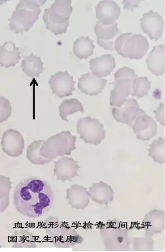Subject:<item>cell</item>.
<instances>
[{
	"instance_id": "37",
	"label": "cell",
	"mask_w": 165,
	"mask_h": 252,
	"mask_svg": "<svg viewBox=\"0 0 165 252\" xmlns=\"http://www.w3.org/2000/svg\"><path fill=\"white\" fill-rule=\"evenodd\" d=\"M140 3V1H123L124 9L133 11L134 8L138 7Z\"/></svg>"
},
{
	"instance_id": "3",
	"label": "cell",
	"mask_w": 165,
	"mask_h": 252,
	"mask_svg": "<svg viewBox=\"0 0 165 252\" xmlns=\"http://www.w3.org/2000/svg\"><path fill=\"white\" fill-rule=\"evenodd\" d=\"M45 224L47 234L55 247L70 248L84 241L75 229L56 217H50Z\"/></svg>"
},
{
	"instance_id": "25",
	"label": "cell",
	"mask_w": 165,
	"mask_h": 252,
	"mask_svg": "<svg viewBox=\"0 0 165 252\" xmlns=\"http://www.w3.org/2000/svg\"><path fill=\"white\" fill-rule=\"evenodd\" d=\"M44 63L41 58L31 53L28 56H25L22 62L23 71L28 76L39 78L40 74L44 71Z\"/></svg>"
},
{
	"instance_id": "20",
	"label": "cell",
	"mask_w": 165,
	"mask_h": 252,
	"mask_svg": "<svg viewBox=\"0 0 165 252\" xmlns=\"http://www.w3.org/2000/svg\"><path fill=\"white\" fill-rule=\"evenodd\" d=\"M91 195L87 189L78 184L72 186L67 190V200L72 208L85 209L90 203Z\"/></svg>"
},
{
	"instance_id": "33",
	"label": "cell",
	"mask_w": 165,
	"mask_h": 252,
	"mask_svg": "<svg viewBox=\"0 0 165 252\" xmlns=\"http://www.w3.org/2000/svg\"><path fill=\"white\" fill-rule=\"evenodd\" d=\"M135 251L152 252L154 250V240L150 237L135 238L133 243Z\"/></svg>"
},
{
	"instance_id": "22",
	"label": "cell",
	"mask_w": 165,
	"mask_h": 252,
	"mask_svg": "<svg viewBox=\"0 0 165 252\" xmlns=\"http://www.w3.org/2000/svg\"><path fill=\"white\" fill-rule=\"evenodd\" d=\"M89 192L91 200L100 205H106L108 207L109 203L114 200L112 187L103 181L93 183L89 188Z\"/></svg>"
},
{
	"instance_id": "11",
	"label": "cell",
	"mask_w": 165,
	"mask_h": 252,
	"mask_svg": "<svg viewBox=\"0 0 165 252\" xmlns=\"http://www.w3.org/2000/svg\"><path fill=\"white\" fill-rule=\"evenodd\" d=\"M2 149L8 156L18 157L23 154L25 148V140L22 134L12 129L5 131L2 137Z\"/></svg>"
},
{
	"instance_id": "30",
	"label": "cell",
	"mask_w": 165,
	"mask_h": 252,
	"mask_svg": "<svg viewBox=\"0 0 165 252\" xmlns=\"http://www.w3.org/2000/svg\"><path fill=\"white\" fill-rule=\"evenodd\" d=\"M151 89V82L146 77H136L132 83L131 95L142 98L148 95Z\"/></svg>"
},
{
	"instance_id": "9",
	"label": "cell",
	"mask_w": 165,
	"mask_h": 252,
	"mask_svg": "<svg viewBox=\"0 0 165 252\" xmlns=\"http://www.w3.org/2000/svg\"><path fill=\"white\" fill-rule=\"evenodd\" d=\"M146 115L139 107L137 101L130 98L120 108L112 109V115L117 122L126 124L132 127L136 119L142 115Z\"/></svg>"
},
{
	"instance_id": "26",
	"label": "cell",
	"mask_w": 165,
	"mask_h": 252,
	"mask_svg": "<svg viewBox=\"0 0 165 252\" xmlns=\"http://www.w3.org/2000/svg\"><path fill=\"white\" fill-rule=\"evenodd\" d=\"M12 248H36V243L34 235L28 229H21L15 231L11 237Z\"/></svg>"
},
{
	"instance_id": "27",
	"label": "cell",
	"mask_w": 165,
	"mask_h": 252,
	"mask_svg": "<svg viewBox=\"0 0 165 252\" xmlns=\"http://www.w3.org/2000/svg\"><path fill=\"white\" fill-rule=\"evenodd\" d=\"M95 46L89 37L82 36L74 42V55L80 59H87L94 53Z\"/></svg>"
},
{
	"instance_id": "35",
	"label": "cell",
	"mask_w": 165,
	"mask_h": 252,
	"mask_svg": "<svg viewBox=\"0 0 165 252\" xmlns=\"http://www.w3.org/2000/svg\"><path fill=\"white\" fill-rule=\"evenodd\" d=\"M137 77L133 69L125 67L119 68L116 72L114 75V79L120 77L130 78L133 79Z\"/></svg>"
},
{
	"instance_id": "4",
	"label": "cell",
	"mask_w": 165,
	"mask_h": 252,
	"mask_svg": "<svg viewBox=\"0 0 165 252\" xmlns=\"http://www.w3.org/2000/svg\"><path fill=\"white\" fill-rule=\"evenodd\" d=\"M100 232L106 251L127 252L129 250L130 240L128 229L116 219L109 220L101 227Z\"/></svg>"
},
{
	"instance_id": "8",
	"label": "cell",
	"mask_w": 165,
	"mask_h": 252,
	"mask_svg": "<svg viewBox=\"0 0 165 252\" xmlns=\"http://www.w3.org/2000/svg\"><path fill=\"white\" fill-rule=\"evenodd\" d=\"M77 129L80 138L87 144L96 146L106 137L104 126L98 120L89 116L78 120Z\"/></svg>"
},
{
	"instance_id": "34",
	"label": "cell",
	"mask_w": 165,
	"mask_h": 252,
	"mask_svg": "<svg viewBox=\"0 0 165 252\" xmlns=\"http://www.w3.org/2000/svg\"><path fill=\"white\" fill-rule=\"evenodd\" d=\"M12 113V106L9 100L0 96V123L8 120Z\"/></svg>"
},
{
	"instance_id": "17",
	"label": "cell",
	"mask_w": 165,
	"mask_h": 252,
	"mask_svg": "<svg viewBox=\"0 0 165 252\" xmlns=\"http://www.w3.org/2000/svg\"><path fill=\"white\" fill-rule=\"evenodd\" d=\"M78 81V87L80 91L90 96H97L102 93L108 83L107 79L98 78L91 72L82 74Z\"/></svg>"
},
{
	"instance_id": "36",
	"label": "cell",
	"mask_w": 165,
	"mask_h": 252,
	"mask_svg": "<svg viewBox=\"0 0 165 252\" xmlns=\"http://www.w3.org/2000/svg\"><path fill=\"white\" fill-rule=\"evenodd\" d=\"M154 113L156 115V119L163 126H164V104L163 103H160V106L156 110L154 111Z\"/></svg>"
},
{
	"instance_id": "6",
	"label": "cell",
	"mask_w": 165,
	"mask_h": 252,
	"mask_svg": "<svg viewBox=\"0 0 165 252\" xmlns=\"http://www.w3.org/2000/svg\"><path fill=\"white\" fill-rule=\"evenodd\" d=\"M149 43L140 34L124 33L115 40L114 51L124 58L138 60L147 53Z\"/></svg>"
},
{
	"instance_id": "39",
	"label": "cell",
	"mask_w": 165,
	"mask_h": 252,
	"mask_svg": "<svg viewBox=\"0 0 165 252\" xmlns=\"http://www.w3.org/2000/svg\"><path fill=\"white\" fill-rule=\"evenodd\" d=\"M0 248H2V246L1 245H0Z\"/></svg>"
},
{
	"instance_id": "10",
	"label": "cell",
	"mask_w": 165,
	"mask_h": 252,
	"mask_svg": "<svg viewBox=\"0 0 165 252\" xmlns=\"http://www.w3.org/2000/svg\"><path fill=\"white\" fill-rule=\"evenodd\" d=\"M49 82L53 94L60 98L72 95L75 90L73 77L67 71L52 75Z\"/></svg>"
},
{
	"instance_id": "29",
	"label": "cell",
	"mask_w": 165,
	"mask_h": 252,
	"mask_svg": "<svg viewBox=\"0 0 165 252\" xmlns=\"http://www.w3.org/2000/svg\"><path fill=\"white\" fill-rule=\"evenodd\" d=\"M59 115L61 119L69 122L67 117L78 112H84V108L81 103L76 98L66 99L61 103L59 107Z\"/></svg>"
},
{
	"instance_id": "38",
	"label": "cell",
	"mask_w": 165,
	"mask_h": 252,
	"mask_svg": "<svg viewBox=\"0 0 165 252\" xmlns=\"http://www.w3.org/2000/svg\"><path fill=\"white\" fill-rule=\"evenodd\" d=\"M0 213H1V205H0Z\"/></svg>"
},
{
	"instance_id": "1",
	"label": "cell",
	"mask_w": 165,
	"mask_h": 252,
	"mask_svg": "<svg viewBox=\"0 0 165 252\" xmlns=\"http://www.w3.org/2000/svg\"><path fill=\"white\" fill-rule=\"evenodd\" d=\"M17 211L29 218H38L47 214L54 201V192L47 182L38 177H29L20 181L13 195Z\"/></svg>"
},
{
	"instance_id": "19",
	"label": "cell",
	"mask_w": 165,
	"mask_h": 252,
	"mask_svg": "<svg viewBox=\"0 0 165 252\" xmlns=\"http://www.w3.org/2000/svg\"><path fill=\"white\" fill-rule=\"evenodd\" d=\"M94 31L99 46L106 50L114 51V38L118 32L117 25L105 26L97 22Z\"/></svg>"
},
{
	"instance_id": "16",
	"label": "cell",
	"mask_w": 165,
	"mask_h": 252,
	"mask_svg": "<svg viewBox=\"0 0 165 252\" xmlns=\"http://www.w3.org/2000/svg\"><path fill=\"white\" fill-rule=\"evenodd\" d=\"M143 228L145 232L144 236L152 238L161 234L165 229V212L161 210H152L142 221Z\"/></svg>"
},
{
	"instance_id": "32",
	"label": "cell",
	"mask_w": 165,
	"mask_h": 252,
	"mask_svg": "<svg viewBox=\"0 0 165 252\" xmlns=\"http://www.w3.org/2000/svg\"><path fill=\"white\" fill-rule=\"evenodd\" d=\"M149 157H151L155 162L160 164L165 163V139L159 137L153 141L150 145Z\"/></svg>"
},
{
	"instance_id": "14",
	"label": "cell",
	"mask_w": 165,
	"mask_h": 252,
	"mask_svg": "<svg viewBox=\"0 0 165 252\" xmlns=\"http://www.w3.org/2000/svg\"><path fill=\"white\" fill-rule=\"evenodd\" d=\"M138 139L148 141L155 137L157 133V124L147 114L138 117L132 127Z\"/></svg>"
},
{
	"instance_id": "5",
	"label": "cell",
	"mask_w": 165,
	"mask_h": 252,
	"mask_svg": "<svg viewBox=\"0 0 165 252\" xmlns=\"http://www.w3.org/2000/svg\"><path fill=\"white\" fill-rule=\"evenodd\" d=\"M72 1H55L51 7L45 9L43 19L46 28L55 35L65 33L69 26L72 12Z\"/></svg>"
},
{
	"instance_id": "7",
	"label": "cell",
	"mask_w": 165,
	"mask_h": 252,
	"mask_svg": "<svg viewBox=\"0 0 165 252\" xmlns=\"http://www.w3.org/2000/svg\"><path fill=\"white\" fill-rule=\"evenodd\" d=\"M76 137L69 131H62L50 137L42 145L40 155L49 159H55L58 157L71 155L76 148Z\"/></svg>"
},
{
	"instance_id": "21",
	"label": "cell",
	"mask_w": 165,
	"mask_h": 252,
	"mask_svg": "<svg viewBox=\"0 0 165 252\" xmlns=\"http://www.w3.org/2000/svg\"><path fill=\"white\" fill-rule=\"evenodd\" d=\"M89 64L92 74L100 78L110 75L116 67L115 59L110 54L93 58Z\"/></svg>"
},
{
	"instance_id": "2",
	"label": "cell",
	"mask_w": 165,
	"mask_h": 252,
	"mask_svg": "<svg viewBox=\"0 0 165 252\" xmlns=\"http://www.w3.org/2000/svg\"><path fill=\"white\" fill-rule=\"evenodd\" d=\"M46 1H21L16 6L10 18V30L16 34H23L29 31L39 18L40 6Z\"/></svg>"
},
{
	"instance_id": "24",
	"label": "cell",
	"mask_w": 165,
	"mask_h": 252,
	"mask_svg": "<svg viewBox=\"0 0 165 252\" xmlns=\"http://www.w3.org/2000/svg\"><path fill=\"white\" fill-rule=\"evenodd\" d=\"M19 50L12 41H7L0 46V65L6 68L15 67L22 58Z\"/></svg>"
},
{
	"instance_id": "31",
	"label": "cell",
	"mask_w": 165,
	"mask_h": 252,
	"mask_svg": "<svg viewBox=\"0 0 165 252\" xmlns=\"http://www.w3.org/2000/svg\"><path fill=\"white\" fill-rule=\"evenodd\" d=\"M12 184L10 178L0 175V205L1 207V213L5 211L9 205Z\"/></svg>"
},
{
	"instance_id": "15",
	"label": "cell",
	"mask_w": 165,
	"mask_h": 252,
	"mask_svg": "<svg viewBox=\"0 0 165 252\" xmlns=\"http://www.w3.org/2000/svg\"><path fill=\"white\" fill-rule=\"evenodd\" d=\"M133 79L120 77L114 79V87L110 92L111 106L120 108L131 94Z\"/></svg>"
},
{
	"instance_id": "13",
	"label": "cell",
	"mask_w": 165,
	"mask_h": 252,
	"mask_svg": "<svg viewBox=\"0 0 165 252\" xmlns=\"http://www.w3.org/2000/svg\"><path fill=\"white\" fill-rule=\"evenodd\" d=\"M80 169L78 161L72 158L62 157L55 161L54 175L57 181L60 180L64 183L67 181H72L73 179L79 176Z\"/></svg>"
},
{
	"instance_id": "12",
	"label": "cell",
	"mask_w": 165,
	"mask_h": 252,
	"mask_svg": "<svg viewBox=\"0 0 165 252\" xmlns=\"http://www.w3.org/2000/svg\"><path fill=\"white\" fill-rule=\"evenodd\" d=\"M140 21L142 32L148 34L151 40H157L162 37L164 21L158 13L151 10L148 13H144Z\"/></svg>"
},
{
	"instance_id": "28",
	"label": "cell",
	"mask_w": 165,
	"mask_h": 252,
	"mask_svg": "<svg viewBox=\"0 0 165 252\" xmlns=\"http://www.w3.org/2000/svg\"><path fill=\"white\" fill-rule=\"evenodd\" d=\"M45 141L36 140L29 145L27 152V157L31 163L35 165H43L48 164L52 161L51 159L46 158L40 155V149Z\"/></svg>"
},
{
	"instance_id": "18",
	"label": "cell",
	"mask_w": 165,
	"mask_h": 252,
	"mask_svg": "<svg viewBox=\"0 0 165 252\" xmlns=\"http://www.w3.org/2000/svg\"><path fill=\"white\" fill-rule=\"evenodd\" d=\"M95 9L96 18L103 25L115 24L120 15V8L113 1H100Z\"/></svg>"
},
{
	"instance_id": "23",
	"label": "cell",
	"mask_w": 165,
	"mask_h": 252,
	"mask_svg": "<svg viewBox=\"0 0 165 252\" xmlns=\"http://www.w3.org/2000/svg\"><path fill=\"white\" fill-rule=\"evenodd\" d=\"M165 46L159 45L155 46L148 55L146 63L148 69L156 76H161L165 73Z\"/></svg>"
}]
</instances>
